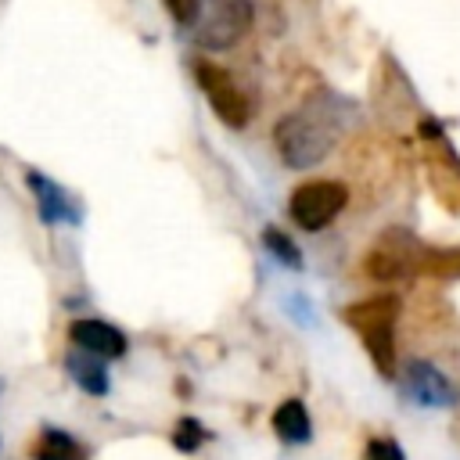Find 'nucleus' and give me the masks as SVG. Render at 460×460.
<instances>
[{
  "label": "nucleus",
  "mask_w": 460,
  "mask_h": 460,
  "mask_svg": "<svg viewBox=\"0 0 460 460\" xmlns=\"http://www.w3.org/2000/svg\"><path fill=\"white\" fill-rule=\"evenodd\" d=\"M349 108L338 97L327 101H309L302 108H291L277 126H273V147L288 169H309L331 155L345 129Z\"/></svg>",
  "instance_id": "f257e3e1"
},
{
  "label": "nucleus",
  "mask_w": 460,
  "mask_h": 460,
  "mask_svg": "<svg viewBox=\"0 0 460 460\" xmlns=\"http://www.w3.org/2000/svg\"><path fill=\"white\" fill-rule=\"evenodd\" d=\"M402 302L395 295H374L363 302H349L341 309V320L363 338L374 367L381 377H395V316Z\"/></svg>",
  "instance_id": "f03ea898"
},
{
  "label": "nucleus",
  "mask_w": 460,
  "mask_h": 460,
  "mask_svg": "<svg viewBox=\"0 0 460 460\" xmlns=\"http://www.w3.org/2000/svg\"><path fill=\"white\" fill-rule=\"evenodd\" d=\"M345 205H349V187L345 183H338V180H305L291 190L288 216L305 234H320L345 212Z\"/></svg>",
  "instance_id": "7ed1b4c3"
},
{
  "label": "nucleus",
  "mask_w": 460,
  "mask_h": 460,
  "mask_svg": "<svg viewBox=\"0 0 460 460\" xmlns=\"http://www.w3.org/2000/svg\"><path fill=\"white\" fill-rule=\"evenodd\" d=\"M194 79L201 86V93L208 97V108L216 111V119L230 129H244L248 119H252V101L248 93L234 83V75L223 68V65H212L205 58L194 61Z\"/></svg>",
  "instance_id": "20e7f679"
},
{
  "label": "nucleus",
  "mask_w": 460,
  "mask_h": 460,
  "mask_svg": "<svg viewBox=\"0 0 460 460\" xmlns=\"http://www.w3.org/2000/svg\"><path fill=\"white\" fill-rule=\"evenodd\" d=\"M252 29V0H208L194 22V43L205 50H230Z\"/></svg>",
  "instance_id": "39448f33"
},
{
  "label": "nucleus",
  "mask_w": 460,
  "mask_h": 460,
  "mask_svg": "<svg viewBox=\"0 0 460 460\" xmlns=\"http://www.w3.org/2000/svg\"><path fill=\"white\" fill-rule=\"evenodd\" d=\"M417 133H420V140H428L424 169H428V180H431L435 198L449 212H460V158H456V151L449 147V140L442 137V129H438L435 119H424Z\"/></svg>",
  "instance_id": "423d86ee"
},
{
  "label": "nucleus",
  "mask_w": 460,
  "mask_h": 460,
  "mask_svg": "<svg viewBox=\"0 0 460 460\" xmlns=\"http://www.w3.org/2000/svg\"><path fill=\"white\" fill-rule=\"evenodd\" d=\"M417 255H420V241L410 230L395 226L374 241V248L363 259V270L374 280H399V277L417 273Z\"/></svg>",
  "instance_id": "0eeeda50"
},
{
  "label": "nucleus",
  "mask_w": 460,
  "mask_h": 460,
  "mask_svg": "<svg viewBox=\"0 0 460 460\" xmlns=\"http://www.w3.org/2000/svg\"><path fill=\"white\" fill-rule=\"evenodd\" d=\"M399 388L410 402H417L424 410H449L460 399L456 385L428 359H406V367L399 374Z\"/></svg>",
  "instance_id": "6e6552de"
},
{
  "label": "nucleus",
  "mask_w": 460,
  "mask_h": 460,
  "mask_svg": "<svg viewBox=\"0 0 460 460\" xmlns=\"http://www.w3.org/2000/svg\"><path fill=\"white\" fill-rule=\"evenodd\" d=\"M25 187L29 194L36 198V212L47 226H58V223H79V208L72 205V198L65 194V187H58L47 172L40 169H29L25 172Z\"/></svg>",
  "instance_id": "1a4fd4ad"
},
{
  "label": "nucleus",
  "mask_w": 460,
  "mask_h": 460,
  "mask_svg": "<svg viewBox=\"0 0 460 460\" xmlns=\"http://www.w3.org/2000/svg\"><path fill=\"white\" fill-rule=\"evenodd\" d=\"M68 338H72L75 349L93 352L101 359H122L126 349H129L126 334L108 320H72L68 323Z\"/></svg>",
  "instance_id": "9d476101"
},
{
  "label": "nucleus",
  "mask_w": 460,
  "mask_h": 460,
  "mask_svg": "<svg viewBox=\"0 0 460 460\" xmlns=\"http://www.w3.org/2000/svg\"><path fill=\"white\" fill-rule=\"evenodd\" d=\"M29 456L32 460H90V446L65 428H43L32 438Z\"/></svg>",
  "instance_id": "9b49d317"
},
{
  "label": "nucleus",
  "mask_w": 460,
  "mask_h": 460,
  "mask_svg": "<svg viewBox=\"0 0 460 460\" xmlns=\"http://www.w3.org/2000/svg\"><path fill=\"white\" fill-rule=\"evenodd\" d=\"M104 363H108V359H101V356H93V352H83V349H75V352L65 356L68 377H72L86 395H108L111 377H108V367H104Z\"/></svg>",
  "instance_id": "f8f14e48"
},
{
  "label": "nucleus",
  "mask_w": 460,
  "mask_h": 460,
  "mask_svg": "<svg viewBox=\"0 0 460 460\" xmlns=\"http://www.w3.org/2000/svg\"><path fill=\"white\" fill-rule=\"evenodd\" d=\"M270 424H273V431L284 446H305L313 438V420H309V410H305L302 399H284L273 410Z\"/></svg>",
  "instance_id": "ddd939ff"
},
{
  "label": "nucleus",
  "mask_w": 460,
  "mask_h": 460,
  "mask_svg": "<svg viewBox=\"0 0 460 460\" xmlns=\"http://www.w3.org/2000/svg\"><path fill=\"white\" fill-rule=\"evenodd\" d=\"M262 244H266V252H270L277 262H284L288 270H302V266H305L298 244H295L280 226H266V230H262Z\"/></svg>",
  "instance_id": "4468645a"
},
{
  "label": "nucleus",
  "mask_w": 460,
  "mask_h": 460,
  "mask_svg": "<svg viewBox=\"0 0 460 460\" xmlns=\"http://www.w3.org/2000/svg\"><path fill=\"white\" fill-rule=\"evenodd\" d=\"M208 438H212V435H208V428H205L198 417H180L176 428H172V446H176L180 453H198Z\"/></svg>",
  "instance_id": "2eb2a0df"
},
{
  "label": "nucleus",
  "mask_w": 460,
  "mask_h": 460,
  "mask_svg": "<svg viewBox=\"0 0 460 460\" xmlns=\"http://www.w3.org/2000/svg\"><path fill=\"white\" fill-rule=\"evenodd\" d=\"M367 460H406L395 438H370L367 442Z\"/></svg>",
  "instance_id": "dca6fc26"
}]
</instances>
